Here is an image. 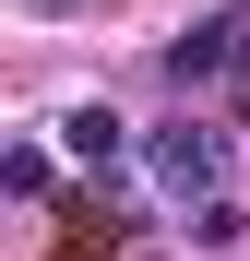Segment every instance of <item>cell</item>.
<instances>
[{"label": "cell", "mask_w": 250, "mask_h": 261, "mask_svg": "<svg viewBox=\"0 0 250 261\" xmlns=\"http://www.w3.org/2000/svg\"><path fill=\"white\" fill-rule=\"evenodd\" d=\"M226 36H238V12H215V24H191L179 36V48H167V83H179V95H191V83H215L238 48H226Z\"/></svg>", "instance_id": "7a4b0ae2"}, {"label": "cell", "mask_w": 250, "mask_h": 261, "mask_svg": "<svg viewBox=\"0 0 250 261\" xmlns=\"http://www.w3.org/2000/svg\"><path fill=\"white\" fill-rule=\"evenodd\" d=\"M60 143H72L83 166H119V154H131V119H119V107H96V95H83V107L60 119Z\"/></svg>", "instance_id": "3957f363"}, {"label": "cell", "mask_w": 250, "mask_h": 261, "mask_svg": "<svg viewBox=\"0 0 250 261\" xmlns=\"http://www.w3.org/2000/svg\"><path fill=\"white\" fill-rule=\"evenodd\" d=\"M238 238H250V202H226V190L191 202V249H238Z\"/></svg>", "instance_id": "277c9868"}, {"label": "cell", "mask_w": 250, "mask_h": 261, "mask_svg": "<svg viewBox=\"0 0 250 261\" xmlns=\"http://www.w3.org/2000/svg\"><path fill=\"white\" fill-rule=\"evenodd\" d=\"M143 166H155V190H167V202H215L226 143H215L202 119H167V130H143Z\"/></svg>", "instance_id": "6da1fadb"}]
</instances>
